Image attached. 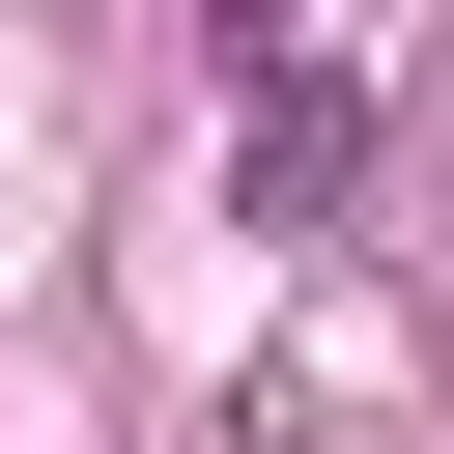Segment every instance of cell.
I'll return each mask as SVG.
<instances>
[{
	"label": "cell",
	"instance_id": "cell-1",
	"mask_svg": "<svg viewBox=\"0 0 454 454\" xmlns=\"http://www.w3.org/2000/svg\"><path fill=\"white\" fill-rule=\"evenodd\" d=\"M340 170H369V85H312V57H284V85L227 114V199H255V227H340Z\"/></svg>",
	"mask_w": 454,
	"mask_h": 454
}]
</instances>
